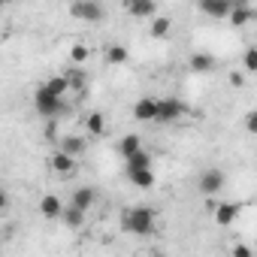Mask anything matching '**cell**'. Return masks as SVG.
I'll use <instances>...</instances> for the list:
<instances>
[{"mask_svg":"<svg viewBox=\"0 0 257 257\" xmlns=\"http://www.w3.org/2000/svg\"><path fill=\"white\" fill-rule=\"evenodd\" d=\"M121 227L127 233H137V236H152V230H155V212L149 206H134V209L124 212Z\"/></svg>","mask_w":257,"mask_h":257,"instance_id":"cell-1","label":"cell"},{"mask_svg":"<svg viewBox=\"0 0 257 257\" xmlns=\"http://www.w3.org/2000/svg\"><path fill=\"white\" fill-rule=\"evenodd\" d=\"M34 106H37V112H40L43 118H55V115L64 112V97H55V94L46 91V85H40V88L34 91Z\"/></svg>","mask_w":257,"mask_h":257,"instance_id":"cell-2","label":"cell"},{"mask_svg":"<svg viewBox=\"0 0 257 257\" xmlns=\"http://www.w3.org/2000/svg\"><path fill=\"white\" fill-rule=\"evenodd\" d=\"M70 16L76 22L97 25L103 19V7H100V0H73V4H70Z\"/></svg>","mask_w":257,"mask_h":257,"instance_id":"cell-3","label":"cell"},{"mask_svg":"<svg viewBox=\"0 0 257 257\" xmlns=\"http://www.w3.org/2000/svg\"><path fill=\"white\" fill-rule=\"evenodd\" d=\"M185 112H188V106H185L182 100L167 97V100H158V106H155V121H176V118H182Z\"/></svg>","mask_w":257,"mask_h":257,"instance_id":"cell-4","label":"cell"},{"mask_svg":"<svg viewBox=\"0 0 257 257\" xmlns=\"http://www.w3.org/2000/svg\"><path fill=\"white\" fill-rule=\"evenodd\" d=\"M221 188H224V173L221 170H206L200 176V194L203 197H215Z\"/></svg>","mask_w":257,"mask_h":257,"instance_id":"cell-5","label":"cell"},{"mask_svg":"<svg viewBox=\"0 0 257 257\" xmlns=\"http://www.w3.org/2000/svg\"><path fill=\"white\" fill-rule=\"evenodd\" d=\"M197 7H200V13L209 16V19H227L233 0H197Z\"/></svg>","mask_w":257,"mask_h":257,"instance_id":"cell-6","label":"cell"},{"mask_svg":"<svg viewBox=\"0 0 257 257\" xmlns=\"http://www.w3.org/2000/svg\"><path fill=\"white\" fill-rule=\"evenodd\" d=\"M124 10L131 13V16H137V19L158 16V4H155V0H124Z\"/></svg>","mask_w":257,"mask_h":257,"instance_id":"cell-7","label":"cell"},{"mask_svg":"<svg viewBox=\"0 0 257 257\" xmlns=\"http://www.w3.org/2000/svg\"><path fill=\"white\" fill-rule=\"evenodd\" d=\"M212 215H215V224L218 227H230L236 221V215H239V203H215Z\"/></svg>","mask_w":257,"mask_h":257,"instance_id":"cell-8","label":"cell"},{"mask_svg":"<svg viewBox=\"0 0 257 257\" xmlns=\"http://www.w3.org/2000/svg\"><path fill=\"white\" fill-rule=\"evenodd\" d=\"M49 164H52V170H55L58 176H64V179L76 173V158H70V155H64L61 149H58V152H55V155L49 158Z\"/></svg>","mask_w":257,"mask_h":257,"instance_id":"cell-9","label":"cell"},{"mask_svg":"<svg viewBox=\"0 0 257 257\" xmlns=\"http://www.w3.org/2000/svg\"><path fill=\"white\" fill-rule=\"evenodd\" d=\"M61 209H64L61 197H55V194H46V197H40V215H43V218L55 221V218H61Z\"/></svg>","mask_w":257,"mask_h":257,"instance_id":"cell-10","label":"cell"},{"mask_svg":"<svg viewBox=\"0 0 257 257\" xmlns=\"http://www.w3.org/2000/svg\"><path fill=\"white\" fill-rule=\"evenodd\" d=\"M127 179H131V182H134V185H137L140 191H152V188H155V182H158V179H155V170H152V167L127 173Z\"/></svg>","mask_w":257,"mask_h":257,"instance_id":"cell-11","label":"cell"},{"mask_svg":"<svg viewBox=\"0 0 257 257\" xmlns=\"http://www.w3.org/2000/svg\"><path fill=\"white\" fill-rule=\"evenodd\" d=\"M227 19H230V25H233V28H242V25H248V22L254 19V10H251V7H245V4H233V7H230V13H227Z\"/></svg>","mask_w":257,"mask_h":257,"instance_id":"cell-12","label":"cell"},{"mask_svg":"<svg viewBox=\"0 0 257 257\" xmlns=\"http://www.w3.org/2000/svg\"><path fill=\"white\" fill-rule=\"evenodd\" d=\"M155 106H158L155 97L137 100V103H134V118H137V121H155Z\"/></svg>","mask_w":257,"mask_h":257,"instance_id":"cell-13","label":"cell"},{"mask_svg":"<svg viewBox=\"0 0 257 257\" xmlns=\"http://www.w3.org/2000/svg\"><path fill=\"white\" fill-rule=\"evenodd\" d=\"M58 149H61L64 155H70V158H82L85 140H82V137H61V140H58Z\"/></svg>","mask_w":257,"mask_h":257,"instance_id":"cell-14","label":"cell"},{"mask_svg":"<svg viewBox=\"0 0 257 257\" xmlns=\"http://www.w3.org/2000/svg\"><path fill=\"white\" fill-rule=\"evenodd\" d=\"M94 200H97L94 188H76V191H73V200H70V206H76V209L88 212V209L94 206Z\"/></svg>","mask_w":257,"mask_h":257,"instance_id":"cell-15","label":"cell"},{"mask_svg":"<svg viewBox=\"0 0 257 257\" xmlns=\"http://www.w3.org/2000/svg\"><path fill=\"white\" fill-rule=\"evenodd\" d=\"M143 149V137H137V134H124L121 140H118V155L121 158H131L134 152H140Z\"/></svg>","mask_w":257,"mask_h":257,"instance_id":"cell-16","label":"cell"},{"mask_svg":"<svg viewBox=\"0 0 257 257\" xmlns=\"http://www.w3.org/2000/svg\"><path fill=\"white\" fill-rule=\"evenodd\" d=\"M61 221H64L70 230H79V227L85 224V212L76 209V206H64V209H61Z\"/></svg>","mask_w":257,"mask_h":257,"instance_id":"cell-17","label":"cell"},{"mask_svg":"<svg viewBox=\"0 0 257 257\" xmlns=\"http://www.w3.org/2000/svg\"><path fill=\"white\" fill-rule=\"evenodd\" d=\"M85 127H88V137H103V131H106L103 112H88V118H85Z\"/></svg>","mask_w":257,"mask_h":257,"instance_id":"cell-18","label":"cell"},{"mask_svg":"<svg viewBox=\"0 0 257 257\" xmlns=\"http://www.w3.org/2000/svg\"><path fill=\"white\" fill-rule=\"evenodd\" d=\"M127 161V173H134V170H146V167H152V155L149 152H134L131 158H124Z\"/></svg>","mask_w":257,"mask_h":257,"instance_id":"cell-19","label":"cell"},{"mask_svg":"<svg viewBox=\"0 0 257 257\" xmlns=\"http://www.w3.org/2000/svg\"><path fill=\"white\" fill-rule=\"evenodd\" d=\"M170 28H173L170 16H152V37H155V40H164V37L170 34Z\"/></svg>","mask_w":257,"mask_h":257,"instance_id":"cell-20","label":"cell"},{"mask_svg":"<svg viewBox=\"0 0 257 257\" xmlns=\"http://www.w3.org/2000/svg\"><path fill=\"white\" fill-rule=\"evenodd\" d=\"M191 70H197V73H212V70H215V58L206 55V52H197V55L191 58Z\"/></svg>","mask_w":257,"mask_h":257,"instance_id":"cell-21","label":"cell"},{"mask_svg":"<svg viewBox=\"0 0 257 257\" xmlns=\"http://www.w3.org/2000/svg\"><path fill=\"white\" fill-rule=\"evenodd\" d=\"M46 85V91L49 94H55V97H64L67 94V88H70V79L67 76H52L49 82H43Z\"/></svg>","mask_w":257,"mask_h":257,"instance_id":"cell-22","label":"cell"},{"mask_svg":"<svg viewBox=\"0 0 257 257\" xmlns=\"http://www.w3.org/2000/svg\"><path fill=\"white\" fill-rule=\"evenodd\" d=\"M127 58H131V55H127L124 46H109L106 49V61L109 64H127Z\"/></svg>","mask_w":257,"mask_h":257,"instance_id":"cell-23","label":"cell"},{"mask_svg":"<svg viewBox=\"0 0 257 257\" xmlns=\"http://www.w3.org/2000/svg\"><path fill=\"white\" fill-rule=\"evenodd\" d=\"M242 67H245V73H257V49H254V46L245 49V55H242Z\"/></svg>","mask_w":257,"mask_h":257,"instance_id":"cell-24","label":"cell"},{"mask_svg":"<svg viewBox=\"0 0 257 257\" xmlns=\"http://www.w3.org/2000/svg\"><path fill=\"white\" fill-rule=\"evenodd\" d=\"M88 55H91V52H88V46H82V43H76V46L70 49V61H73V64H85Z\"/></svg>","mask_w":257,"mask_h":257,"instance_id":"cell-25","label":"cell"},{"mask_svg":"<svg viewBox=\"0 0 257 257\" xmlns=\"http://www.w3.org/2000/svg\"><path fill=\"white\" fill-rule=\"evenodd\" d=\"M245 127H248L251 134L257 131V112H248V115H245Z\"/></svg>","mask_w":257,"mask_h":257,"instance_id":"cell-26","label":"cell"},{"mask_svg":"<svg viewBox=\"0 0 257 257\" xmlns=\"http://www.w3.org/2000/svg\"><path fill=\"white\" fill-rule=\"evenodd\" d=\"M233 257H251V248L248 245H236L233 248Z\"/></svg>","mask_w":257,"mask_h":257,"instance_id":"cell-27","label":"cell"},{"mask_svg":"<svg viewBox=\"0 0 257 257\" xmlns=\"http://www.w3.org/2000/svg\"><path fill=\"white\" fill-rule=\"evenodd\" d=\"M7 206H10V194H7V191H4V188H0V212H4V209H7Z\"/></svg>","mask_w":257,"mask_h":257,"instance_id":"cell-28","label":"cell"},{"mask_svg":"<svg viewBox=\"0 0 257 257\" xmlns=\"http://www.w3.org/2000/svg\"><path fill=\"white\" fill-rule=\"evenodd\" d=\"M4 4H7V0H0V7H4Z\"/></svg>","mask_w":257,"mask_h":257,"instance_id":"cell-29","label":"cell"}]
</instances>
